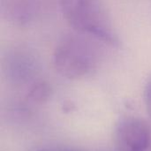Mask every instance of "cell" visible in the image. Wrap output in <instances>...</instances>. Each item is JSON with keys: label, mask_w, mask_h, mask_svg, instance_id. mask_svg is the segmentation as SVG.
Returning a JSON list of instances; mask_svg holds the SVG:
<instances>
[{"label": "cell", "mask_w": 151, "mask_h": 151, "mask_svg": "<svg viewBox=\"0 0 151 151\" xmlns=\"http://www.w3.org/2000/svg\"><path fill=\"white\" fill-rule=\"evenodd\" d=\"M65 20L76 30L112 46L119 39L104 20L94 0H59Z\"/></svg>", "instance_id": "1"}, {"label": "cell", "mask_w": 151, "mask_h": 151, "mask_svg": "<svg viewBox=\"0 0 151 151\" xmlns=\"http://www.w3.org/2000/svg\"><path fill=\"white\" fill-rule=\"evenodd\" d=\"M96 55L92 48L84 41L68 37L58 44L53 54L55 70L70 80L82 78L96 65Z\"/></svg>", "instance_id": "2"}, {"label": "cell", "mask_w": 151, "mask_h": 151, "mask_svg": "<svg viewBox=\"0 0 151 151\" xmlns=\"http://www.w3.org/2000/svg\"><path fill=\"white\" fill-rule=\"evenodd\" d=\"M151 142L150 127L137 118H126L115 130V143L119 151H148Z\"/></svg>", "instance_id": "3"}, {"label": "cell", "mask_w": 151, "mask_h": 151, "mask_svg": "<svg viewBox=\"0 0 151 151\" xmlns=\"http://www.w3.org/2000/svg\"><path fill=\"white\" fill-rule=\"evenodd\" d=\"M4 72L14 83H24L35 73L37 62L35 56L25 49H14L4 58Z\"/></svg>", "instance_id": "4"}, {"label": "cell", "mask_w": 151, "mask_h": 151, "mask_svg": "<svg viewBox=\"0 0 151 151\" xmlns=\"http://www.w3.org/2000/svg\"><path fill=\"white\" fill-rule=\"evenodd\" d=\"M34 4L31 0H1V11L15 24L28 23L34 15Z\"/></svg>", "instance_id": "5"}, {"label": "cell", "mask_w": 151, "mask_h": 151, "mask_svg": "<svg viewBox=\"0 0 151 151\" xmlns=\"http://www.w3.org/2000/svg\"><path fill=\"white\" fill-rule=\"evenodd\" d=\"M52 95V88L45 81L35 82L27 93V98L35 104L46 103Z\"/></svg>", "instance_id": "6"}, {"label": "cell", "mask_w": 151, "mask_h": 151, "mask_svg": "<svg viewBox=\"0 0 151 151\" xmlns=\"http://www.w3.org/2000/svg\"><path fill=\"white\" fill-rule=\"evenodd\" d=\"M143 96H144V103L146 105V109L148 111V113L151 117V78L149 79V81L145 85Z\"/></svg>", "instance_id": "7"}, {"label": "cell", "mask_w": 151, "mask_h": 151, "mask_svg": "<svg viewBox=\"0 0 151 151\" xmlns=\"http://www.w3.org/2000/svg\"><path fill=\"white\" fill-rule=\"evenodd\" d=\"M34 151H79L73 149L63 148V147H41L37 148Z\"/></svg>", "instance_id": "8"}, {"label": "cell", "mask_w": 151, "mask_h": 151, "mask_svg": "<svg viewBox=\"0 0 151 151\" xmlns=\"http://www.w3.org/2000/svg\"><path fill=\"white\" fill-rule=\"evenodd\" d=\"M74 107H72V105L70 104H65L64 106H63V110L65 111H72V109H73Z\"/></svg>", "instance_id": "9"}]
</instances>
